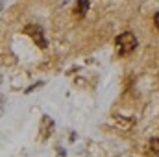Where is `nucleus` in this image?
I'll use <instances>...</instances> for the list:
<instances>
[{"instance_id": "nucleus-6", "label": "nucleus", "mask_w": 159, "mask_h": 157, "mask_svg": "<svg viewBox=\"0 0 159 157\" xmlns=\"http://www.w3.org/2000/svg\"><path fill=\"white\" fill-rule=\"evenodd\" d=\"M154 24H156V30L159 32V13H156V17H154Z\"/></svg>"}, {"instance_id": "nucleus-1", "label": "nucleus", "mask_w": 159, "mask_h": 157, "mask_svg": "<svg viewBox=\"0 0 159 157\" xmlns=\"http://www.w3.org/2000/svg\"><path fill=\"white\" fill-rule=\"evenodd\" d=\"M115 44H117V54H119V56H129V54L137 48L139 43H137V37H135L131 32H124V34L117 35Z\"/></svg>"}, {"instance_id": "nucleus-7", "label": "nucleus", "mask_w": 159, "mask_h": 157, "mask_svg": "<svg viewBox=\"0 0 159 157\" xmlns=\"http://www.w3.org/2000/svg\"><path fill=\"white\" fill-rule=\"evenodd\" d=\"M2 4H4V0H0V7H2Z\"/></svg>"}, {"instance_id": "nucleus-2", "label": "nucleus", "mask_w": 159, "mask_h": 157, "mask_svg": "<svg viewBox=\"0 0 159 157\" xmlns=\"http://www.w3.org/2000/svg\"><path fill=\"white\" fill-rule=\"evenodd\" d=\"M24 34H28V35L34 39V43H35L39 48H43V50L48 46V41L44 37V32H43V28L37 26V24H28V26L24 28Z\"/></svg>"}, {"instance_id": "nucleus-3", "label": "nucleus", "mask_w": 159, "mask_h": 157, "mask_svg": "<svg viewBox=\"0 0 159 157\" xmlns=\"http://www.w3.org/2000/svg\"><path fill=\"white\" fill-rule=\"evenodd\" d=\"M113 122L117 124V128L119 129H124V131H129L131 128H133V118H126V117H120V115H115L113 117Z\"/></svg>"}, {"instance_id": "nucleus-4", "label": "nucleus", "mask_w": 159, "mask_h": 157, "mask_svg": "<svg viewBox=\"0 0 159 157\" xmlns=\"http://www.w3.org/2000/svg\"><path fill=\"white\" fill-rule=\"evenodd\" d=\"M148 155L159 157V139H152V141L148 142Z\"/></svg>"}, {"instance_id": "nucleus-5", "label": "nucleus", "mask_w": 159, "mask_h": 157, "mask_svg": "<svg viewBox=\"0 0 159 157\" xmlns=\"http://www.w3.org/2000/svg\"><path fill=\"white\" fill-rule=\"evenodd\" d=\"M89 9V0H78V7H76V13L80 17H83Z\"/></svg>"}]
</instances>
